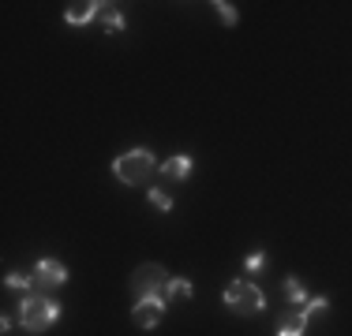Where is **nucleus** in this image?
<instances>
[{
    "instance_id": "7ed1b4c3",
    "label": "nucleus",
    "mask_w": 352,
    "mask_h": 336,
    "mask_svg": "<svg viewBox=\"0 0 352 336\" xmlns=\"http://www.w3.org/2000/svg\"><path fill=\"white\" fill-rule=\"evenodd\" d=\"M221 299H225V307H229L232 314H240V317H251V314H258V310L266 307L263 288L251 284V280H232L229 288L221 291Z\"/></svg>"
},
{
    "instance_id": "f257e3e1",
    "label": "nucleus",
    "mask_w": 352,
    "mask_h": 336,
    "mask_svg": "<svg viewBox=\"0 0 352 336\" xmlns=\"http://www.w3.org/2000/svg\"><path fill=\"white\" fill-rule=\"evenodd\" d=\"M56 317H60V302L49 299V296H23L19 299V310H15V322H19L27 333L53 329Z\"/></svg>"
},
{
    "instance_id": "ddd939ff",
    "label": "nucleus",
    "mask_w": 352,
    "mask_h": 336,
    "mask_svg": "<svg viewBox=\"0 0 352 336\" xmlns=\"http://www.w3.org/2000/svg\"><path fill=\"white\" fill-rule=\"evenodd\" d=\"M4 284H8V288H23V291H30V288H34V276H27V273H8V276H4Z\"/></svg>"
},
{
    "instance_id": "f8f14e48",
    "label": "nucleus",
    "mask_w": 352,
    "mask_h": 336,
    "mask_svg": "<svg viewBox=\"0 0 352 336\" xmlns=\"http://www.w3.org/2000/svg\"><path fill=\"white\" fill-rule=\"evenodd\" d=\"M217 15H221V23H225V27H236V19H240V15H236V8H232L229 4V0H217Z\"/></svg>"
},
{
    "instance_id": "20e7f679",
    "label": "nucleus",
    "mask_w": 352,
    "mask_h": 336,
    "mask_svg": "<svg viewBox=\"0 0 352 336\" xmlns=\"http://www.w3.org/2000/svg\"><path fill=\"white\" fill-rule=\"evenodd\" d=\"M165 284H169V273H165V265L157 262H142L135 273H131V296L139 299H162Z\"/></svg>"
},
{
    "instance_id": "f3484780",
    "label": "nucleus",
    "mask_w": 352,
    "mask_h": 336,
    "mask_svg": "<svg viewBox=\"0 0 352 336\" xmlns=\"http://www.w3.org/2000/svg\"><path fill=\"white\" fill-rule=\"evenodd\" d=\"M244 269H248V273H258V269H266V254H263V250L248 254V258H244Z\"/></svg>"
},
{
    "instance_id": "9d476101",
    "label": "nucleus",
    "mask_w": 352,
    "mask_h": 336,
    "mask_svg": "<svg viewBox=\"0 0 352 336\" xmlns=\"http://www.w3.org/2000/svg\"><path fill=\"white\" fill-rule=\"evenodd\" d=\"M307 329V314L304 310H296V314H285L278 322V336H304Z\"/></svg>"
},
{
    "instance_id": "4468645a",
    "label": "nucleus",
    "mask_w": 352,
    "mask_h": 336,
    "mask_svg": "<svg viewBox=\"0 0 352 336\" xmlns=\"http://www.w3.org/2000/svg\"><path fill=\"white\" fill-rule=\"evenodd\" d=\"M326 310H330V299H326V296H315V299L304 302V314L307 317H311V314H326Z\"/></svg>"
},
{
    "instance_id": "423d86ee",
    "label": "nucleus",
    "mask_w": 352,
    "mask_h": 336,
    "mask_svg": "<svg viewBox=\"0 0 352 336\" xmlns=\"http://www.w3.org/2000/svg\"><path fill=\"white\" fill-rule=\"evenodd\" d=\"M165 307H169L165 299H139L135 310H131V322H135L139 329H157L162 317H165Z\"/></svg>"
},
{
    "instance_id": "9b49d317",
    "label": "nucleus",
    "mask_w": 352,
    "mask_h": 336,
    "mask_svg": "<svg viewBox=\"0 0 352 336\" xmlns=\"http://www.w3.org/2000/svg\"><path fill=\"white\" fill-rule=\"evenodd\" d=\"M102 27L109 34H120L124 30V15H120V8L116 4H105V12H102Z\"/></svg>"
},
{
    "instance_id": "6e6552de",
    "label": "nucleus",
    "mask_w": 352,
    "mask_h": 336,
    "mask_svg": "<svg viewBox=\"0 0 352 336\" xmlns=\"http://www.w3.org/2000/svg\"><path fill=\"white\" fill-rule=\"evenodd\" d=\"M162 176H169V180H188L191 176V154H173L169 161L162 165Z\"/></svg>"
},
{
    "instance_id": "2eb2a0df",
    "label": "nucleus",
    "mask_w": 352,
    "mask_h": 336,
    "mask_svg": "<svg viewBox=\"0 0 352 336\" xmlns=\"http://www.w3.org/2000/svg\"><path fill=\"white\" fill-rule=\"evenodd\" d=\"M285 299L289 302H307V291L300 288V280H285Z\"/></svg>"
},
{
    "instance_id": "dca6fc26",
    "label": "nucleus",
    "mask_w": 352,
    "mask_h": 336,
    "mask_svg": "<svg viewBox=\"0 0 352 336\" xmlns=\"http://www.w3.org/2000/svg\"><path fill=\"white\" fill-rule=\"evenodd\" d=\"M150 202H154V206H157V209H165V213H169V209H173V198H169V195H165V191H162V187H150Z\"/></svg>"
},
{
    "instance_id": "39448f33",
    "label": "nucleus",
    "mask_w": 352,
    "mask_h": 336,
    "mask_svg": "<svg viewBox=\"0 0 352 336\" xmlns=\"http://www.w3.org/2000/svg\"><path fill=\"white\" fill-rule=\"evenodd\" d=\"M30 276H34V288L38 291H53V288H64V284H68V265L53 262V258H41Z\"/></svg>"
},
{
    "instance_id": "0eeeda50",
    "label": "nucleus",
    "mask_w": 352,
    "mask_h": 336,
    "mask_svg": "<svg viewBox=\"0 0 352 336\" xmlns=\"http://www.w3.org/2000/svg\"><path fill=\"white\" fill-rule=\"evenodd\" d=\"M102 12H105V4H102V0H82V4L75 0V4L64 8V19H68L72 27H87V23L94 19V15H102Z\"/></svg>"
},
{
    "instance_id": "1a4fd4ad",
    "label": "nucleus",
    "mask_w": 352,
    "mask_h": 336,
    "mask_svg": "<svg viewBox=\"0 0 352 336\" xmlns=\"http://www.w3.org/2000/svg\"><path fill=\"white\" fill-rule=\"evenodd\" d=\"M191 280L188 276H169V284H165V291H162V299L165 302H176V299H191Z\"/></svg>"
},
{
    "instance_id": "f03ea898",
    "label": "nucleus",
    "mask_w": 352,
    "mask_h": 336,
    "mask_svg": "<svg viewBox=\"0 0 352 336\" xmlns=\"http://www.w3.org/2000/svg\"><path fill=\"white\" fill-rule=\"evenodd\" d=\"M157 168L162 165L154 161V154H150L146 146H135V149H128V154H120L113 161V176L120 183H128V187H139V183H146Z\"/></svg>"
}]
</instances>
